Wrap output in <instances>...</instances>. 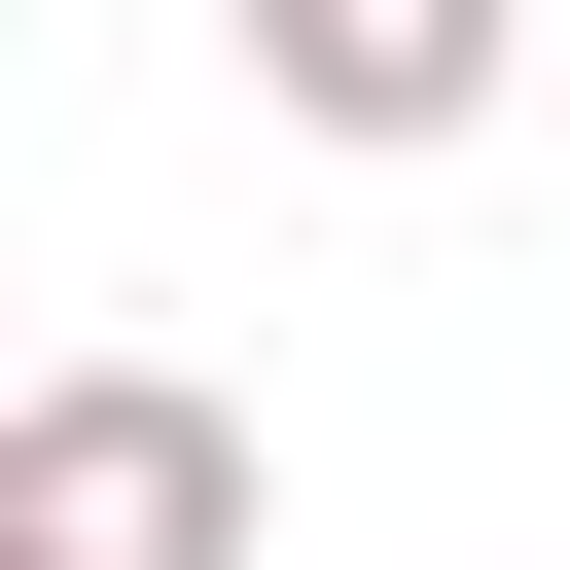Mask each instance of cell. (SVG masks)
Returning <instances> with one entry per match:
<instances>
[{"instance_id": "obj_1", "label": "cell", "mask_w": 570, "mask_h": 570, "mask_svg": "<svg viewBox=\"0 0 570 570\" xmlns=\"http://www.w3.org/2000/svg\"><path fill=\"white\" fill-rule=\"evenodd\" d=\"M0 534L36 570H285V463H249V392L71 356V392H0Z\"/></svg>"}, {"instance_id": "obj_2", "label": "cell", "mask_w": 570, "mask_h": 570, "mask_svg": "<svg viewBox=\"0 0 570 570\" xmlns=\"http://www.w3.org/2000/svg\"><path fill=\"white\" fill-rule=\"evenodd\" d=\"M499 71H534V0H249V107L285 142H463Z\"/></svg>"}, {"instance_id": "obj_3", "label": "cell", "mask_w": 570, "mask_h": 570, "mask_svg": "<svg viewBox=\"0 0 570 570\" xmlns=\"http://www.w3.org/2000/svg\"><path fill=\"white\" fill-rule=\"evenodd\" d=\"M0 570H36V534H0Z\"/></svg>"}]
</instances>
